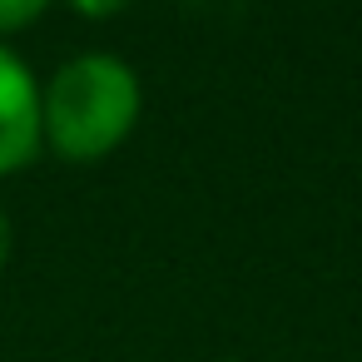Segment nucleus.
Returning <instances> with one entry per match:
<instances>
[{
  "mask_svg": "<svg viewBox=\"0 0 362 362\" xmlns=\"http://www.w3.org/2000/svg\"><path fill=\"white\" fill-rule=\"evenodd\" d=\"M134 115H139V80L115 55L70 60L50 80V95L40 100V124L50 144L75 164L110 154L134 129Z\"/></svg>",
  "mask_w": 362,
  "mask_h": 362,
  "instance_id": "nucleus-1",
  "label": "nucleus"
},
{
  "mask_svg": "<svg viewBox=\"0 0 362 362\" xmlns=\"http://www.w3.org/2000/svg\"><path fill=\"white\" fill-rule=\"evenodd\" d=\"M11 258V218H6V209H0V263Z\"/></svg>",
  "mask_w": 362,
  "mask_h": 362,
  "instance_id": "nucleus-4",
  "label": "nucleus"
},
{
  "mask_svg": "<svg viewBox=\"0 0 362 362\" xmlns=\"http://www.w3.org/2000/svg\"><path fill=\"white\" fill-rule=\"evenodd\" d=\"M40 90L30 80V70L0 45V174L21 169L35 149H40Z\"/></svg>",
  "mask_w": 362,
  "mask_h": 362,
  "instance_id": "nucleus-2",
  "label": "nucleus"
},
{
  "mask_svg": "<svg viewBox=\"0 0 362 362\" xmlns=\"http://www.w3.org/2000/svg\"><path fill=\"white\" fill-rule=\"evenodd\" d=\"M35 16H40V6H35V0H0V35H11V30L30 25Z\"/></svg>",
  "mask_w": 362,
  "mask_h": 362,
  "instance_id": "nucleus-3",
  "label": "nucleus"
}]
</instances>
